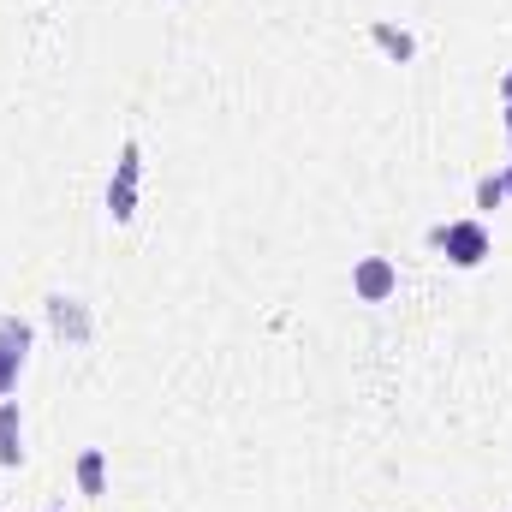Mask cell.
Returning <instances> with one entry per match:
<instances>
[{
	"label": "cell",
	"instance_id": "cell-1",
	"mask_svg": "<svg viewBox=\"0 0 512 512\" xmlns=\"http://www.w3.org/2000/svg\"><path fill=\"white\" fill-rule=\"evenodd\" d=\"M429 245H441L453 268H483V256H489V227H483V221H447V227L429 233Z\"/></svg>",
	"mask_w": 512,
	"mask_h": 512
},
{
	"label": "cell",
	"instance_id": "cell-2",
	"mask_svg": "<svg viewBox=\"0 0 512 512\" xmlns=\"http://www.w3.org/2000/svg\"><path fill=\"white\" fill-rule=\"evenodd\" d=\"M137 179H143V149L126 143V149H120V161H114V185H108V215H114L120 227L137 215Z\"/></svg>",
	"mask_w": 512,
	"mask_h": 512
},
{
	"label": "cell",
	"instance_id": "cell-3",
	"mask_svg": "<svg viewBox=\"0 0 512 512\" xmlns=\"http://www.w3.org/2000/svg\"><path fill=\"white\" fill-rule=\"evenodd\" d=\"M399 292V268L387 256H358L352 262V298L358 304H387Z\"/></svg>",
	"mask_w": 512,
	"mask_h": 512
},
{
	"label": "cell",
	"instance_id": "cell-4",
	"mask_svg": "<svg viewBox=\"0 0 512 512\" xmlns=\"http://www.w3.org/2000/svg\"><path fill=\"white\" fill-rule=\"evenodd\" d=\"M0 465L6 471L24 465V411H18V399H0Z\"/></svg>",
	"mask_w": 512,
	"mask_h": 512
},
{
	"label": "cell",
	"instance_id": "cell-5",
	"mask_svg": "<svg viewBox=\"0 0 512 512\" xmlns=\"http://www.w3.org/2000/svg\"><path fill=\"white\" fill-rule=\"evenodd\" d=\"M48 322L60 328V334H72V340H90V316H84V304L78 298H48Z\"/></svg>",
	"mask_w": 512,
	"mask_h": 512
},
{
	"label": "cell",
	"instance_id": "cell-6",
	"mask_svg": "<svg viewBox=\"0 0 512 512\" xmlns=\"http://www.w3.org/2000/svg\"><path fill=\"white\" fill-rule=\"evenodd\" d=\"M78 489H84V495H102V489H108V453H102V447H84V453H78Z\"/></svg>",
	"mask_w": 512,
	"mask_h": 512
},
{
	"label": "cell",
	"instance_id": "cell-7",
	"mask_svg": "<svg viewBox=\"0 0 512 512\" xmlns=\"http://www.w3.org/2000/svg\"><path fill=\"white\" fill-rule=\"evenodd\" d=\"M370 36H376V48H387L393 60H411V54H417V42H411V30H393V24H382V18L370 24Z\"/></svg>",
	"mask_w": 512,
	"mask_h": 512
},
{
	"label": "cell",
	"instance_id": "cell-8",
	"mask_svg": "<svg viewBox=\"0 0 512 512\" xmlns=\"http://www.w3.org/2000/svg\"><path fill=\"white\" fill-rule=\"evenodd\" d=\"M0 346H6V352H18V358H30V322L0 316Z\"/></svg>",
	"mask_w": 512,
	"mask_h": 512
},
{
	"label": "cell",
	"instance_id": "cell-9",
	"mask_svg": "<svg viewBox=\"0 0 512 512\" xmlns=\"http://www.w3.org/2000/svg\"><path fill=\"white\" fill-rule=\"evenodd\" d=\"M501 203H507L501 173H483V179H477V209H501Z\"/></svg>",
	"mask_w": 512,
	"mask_h": 512
},
{
	"label": "cell",
	"instance_id": "cell-10",
	"mask_svg": "<svg viewBox=\"0 0 512 512\" xmlns=\"http://www.w3.org/2000/svg\"><path fill=\"white\" fill-rule=\"evenodd\" d=\"M18 376H24V358H18V352H6V346H0V399H6V393H12V387H18Z\"/></svg>",
	"mask_w": 512,
	"mask_h": 512
},
{
	"label": "cell",
	"instance_id": "cell-11",
	"mask_svg": "<svg viewBox=\"0 0 512 512\" xmlns=\"http://www.w3.org/2000/svg\"><path fill=\"white\" fill-rule=\"evenodd\" d=\"M501 102H512V72L501 78Z\"/></svg>",
	"mask_w": 512,
	"mask_h": 512
},
{
	"label": "cell",
	"instance_id": "cell-12",
	"mask_svg": "<svg viewBox=\"0 0 512 512\" xmlns=\"http://www.w3.org/2000/svg\"><path fill=\"white\" fill-rule=\"evenodd\" d=\"M501 185H507V197H512V167H507V173H501Z\"/></svg>",
	"mask_w": 512,
	"mask_h": 512
},
{
	"label": "cell",
	"instance_id": "cell-13",
	"mask_svg": "<svg viewBox=\"0 0 512 512\" xmlns=\"http://www.w3.org/2000/svg\"><path fill=\"white\" fill-rule=\"evenodd\" d=\"M507 143H512V102H507Z\"/></svg>",
	"mask_w": 512,
	"mask_h": 512
},
{
	"label": "cell",
	"instance_id": "cell-14",
	"mask_svg": "<svg viewBox=\"0 0 512 512\" xmlns=\"http://www.w3.org/2000/svg\"><path fill=\"white\" fill-rule=\"evenodd\" d=\"M48 512H66V507H48Z\"/></svg>",
	"mask_w": 512,
	"mask_h": 512
}]
</instances>
